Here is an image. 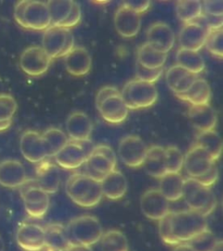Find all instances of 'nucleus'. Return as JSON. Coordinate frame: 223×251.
Returning <instances> with one entry per match:
<instances>
[{"instance_id": "nucleus-1", "label": "nucleus", "mask_w": 223, "mask_h": 251, "mask_svg": "<svg viewBox=\"0 0 223 251\" xmlns=\"http://www.w3.org/2000/svg\"><path fill=\"white\" fill-rule=\"evenodd\" d=\"M169 231L176 245L188 243L196 235L208 229L206 217L193 210L169 212L167 216Z\"/></svg>"}, {"instance_id": "nucleus-2", "label": "nucleus", "mask_w": 223, "mask_h": 251, "mask_svg": "<svg viewBox=\"0 0 223 251\" xmlns=\"http://www.w3.org/2000/svg\"><path fill=\"white\" fill-rule=\"evenodd\" d=\"M67 196L75 204L83 208H93L102 200L100 182L86 174L72 175L66 183Z\"/></svg>"}, {"instance_id": "nucleus-3", "label": "nucleus", "mask_w": 223, "mask_h": 251, "mask_svg": "<svg viewBox=\"0 0 223 251\" xmlns=\"http://www.w3.org/2000/svg\"><path fill=\"white\" fill-rule=\"evenodd\" d=\"M14 18L20 26L34 31H45L51 25L47 2L20 1L14 8Z\"/></svg>"}, {"instance_id": "nucleus-4", "label": "nucleus", "mask_w": 223, "mask_h": 251, "mask_svg": "<svg viewBox=\"0 0 223 251\" xmlns=\"http://www.w3.org/2000/svg\"><path fill=\"white\" fill-rule=\"evenodd\" d=\"M96 106L101 117L111 124L125 122L128 108L122 97L121 92L114 86L102 87L96 96Z\"/></svg>"}, {"instance_id": "nucleus-5", "label": "nucleus", "mask_w": 223, "mask_h": 251, "mask_svg": "<svg viewBox=\"0 0 223 251\" xmlns=\"http://www.w3.org/2000/svg\"><path fill=\"white\" fill-rule=\"evenodd\" d=\"M182 198L190 210L197 212L204 217L209 216L217 205L216 197L210 188L200 184L191 177L185 179Z\"/></svg>"}, {"instance_id": "nucleus-6", "label": "nucleus", "mask_w": 223, "mask_h": 251, "mask_svg": "<svg viewBox=\"0 0 223 251\" xmlns=\"http://www.w3.org/2000/svg\"><path fill=\"white\" fill-rule=\"evenodd\" d=\"M121 94L125 106L131 110L148 108L155 104L158 99V91L154 84L138 78L126 83Z\"/></svg>"}, {"instance_id": "nucleus-7", "label": "nucleus", "mask_w": 223, "mask_h": 251, "mask_svg": "<svg viewBox=\"0 0 223 251\" xmlns=\"http://www.w3.org/2000/svg\"><path fill=\"white\" fill-rule=\"evenodd\" d=\"M67 229L73 243L86 246L99 242L103 235V228L98 218L89 215L71 220Z\"/></svg>"}, {"instance_id": "nucleus-8", "label": "nucleus", "mask_w": 223, "mask_h": 251, "mask_svg": "<svg viewBox=\"0 0 223 251\" xmlns=\"http://www.w3.org/2000/svg\"><path fill=\"white\" fill-rule=\"evenodd\" d=\"M41 47L51 59L65 57L74 48V37L70 29L51 25L45 30Z\"/></svg>"}, {"instance_id": "nucleus-9", "label": "nucleus", "mask_w": 223, "mask_h": 251, "mask_svg": "<svg viewBox=\"0 0 223 251\" xmlns=\"http://www.w3.org/2000/svg\"><path fill=\"white\" fill-rule=\"evenodd\" d=\"M116 154L109 146H96L85 162V174L94 180L101 182L106 175L116 169Z\"/></svg>"}, {"instance_id": "nucleus-10", "label": "nucleus", "mask_w": 223, "mask_h": 251, "mask_svg": "<svg viewBox=\"0 0 223 251\" xmlns=\"http://www.w3.org/2000/svg\"><path fill=\"white\" fill-rule=\"evenodd\" d=\"M20 189L28 215L33 218L44 217L50 205L49 195L39 188L35 179H26Z\"/></svg>"}, {"instance_id": "nucleus-11", "label": "nucleus", "mask_w": 223, "mask_h": 251, "mask_svg": "<svg viewBox=\"0 0 223 251\" xmlns=\"http://www.w3.org/2000/svg\"><path fill=\"white\" fill-rule=\"evenodd\" d=\"M95 146L90 140L70 141L55 154V162L65 169H76L85 164Z\"/></svg>"}, {"instance_id": "nucleus-12", "label": "nucleus", "mask_w": 223, "mask_h": 251, "mask_svg": "<svg viewBox=\"0 0 223 251\" xmlns=\"http://www.w3.org/2000/svg\"><path fill=\"white\" fill-rule=\"evenodd\" d=\"M148 147L143 140L136 135H127L120 141L118 153L122 162L129 168L143 166Z\"/></svg>"}, {"instance_id": "nucleus-13", "label": "nucleus", "mask_w": 223, "mask_h": 251, "mask_svg": "<svg viewBox=\"0 0 223 251\" xmlns=\"http://www.w3.org/2000/svg\"><path fill=\"white\" fill-rule=\"evenodd\" d=\"M51 60L42 47L33 46L22 52L20 59V68L29 76L38 77L47 73Z\"/></svg>"}, {"instance_id": "nucleus-14", "label": "nucleus", "mask_w": 223, "mask_h": 251, "mask_svg": "<svg viewBox=\"0 0 223 251\" xmlns=\"http://www.w3.org/2000/svg\"><path fill=\"white\" fill-rule=\"evenodd\" d=\"M209 31L202 16L194 22L184 24L179 35L180 48L190 51H200L205 45Z\"/></svg>"}, {"instance_id": "nucleus-15", "label": "nucleus", "mask_w": 223, "mask_h": 251, "mask_svg": "<svg viewBox=\"0 0 223 251\" xmlns=\"http://www.w3.org/2000/svg\"><path fill=\"white\" fill-rule=\"evenodd\" d=\"M141 208L143 215L153 221H160L170 212L169 201L157 188L149 189L142 195Z\"/></svg>"}, {"instance_id": "nucleus-16", "label": "nucleus", "mask_w": 223, "mask_h": 251, "mask_svg": "<svg viewBox=\"0 0 223 251\" xmlns=\"http://www.w3.org/2000/svg\"><path fill=\"white\" fill-rule=\"evenodd\" d=\"M16 239L19 246L24 251H42L45 248L44 227L31 223L22 224L18 228Z\"/></svg>"}, {"instance_id": "nucleus-17", "label": "nucleus", "mask_w": 223, "mask_h": 251, "mask_svg": "<svg viewBox=\"0 0 223 251\" xmlns=\"http://www.w3.org/2000/svg\"><path fill=\"white\" fill-rule=\"evenodd\" d=\"M20 151L24 158L31 163H39L47 158L42 135L33 130H27L22 134Z\"/></svg>"}, {"instance_id": "nucleus-18", "label": "nucleus", "mask_w": 223, "mask_h": 251, "mask_svg": "<svg viewBox=\"0 0 223 251\" xmlns=\"http://www.w3.org/2000/svg\"><path fill=\"white\" fill-rule=\"evenodd\" d=\"M114 26L118 33L123 38H133L141 30V14L133 12L124 3L118 8L114 15Z\"/></svg>"}, {"instance_id": "nucleus-19", "label": "nucleus", "mask_w": 223, "mask_h": 251, "mask_svg": "<svg viewBox=\"0 0 223 251\" xmlns=\"http://www.w3.org/2000/svg\"><path fill=\"white\" fill-rule=\"evenodd\" d=\"M216 162L203 149L195 145L186 153L183 167L189 177L196 179L208 172Z\"/></svg>"}, {"instance_id": "nucleus-20", "label": "nucleus", "mask_w": 223, "mask_h": 251, "mask_svg": "<svg viewBox=\"0 0 223 251\" xmlns=\"http://www.w3.org/2000/svg\"><path fill=\"white\" fill-rule=\"evenodd\" d=\"M147 40L151 47L157 51L168 53L172 49L175 36L172 28L164 22L153 24L147 31Z\"/></svg>"}, {"instance_id": "nucleus-21", "label": "nucleus", "mask_w": 223, "mask_h": 251, "mask_svg": "<svg viewBox=\"0 0 223 251\" xmlns=\"http://www.w3.org/2000/svg\"><path fill=\"white\" fill-rule=\"evenodd\" d=\"M35 180L39 188L48 195L57 192L60 184L59 166L47 160L39 162L36 169Z\"/></svg>"}, {"instance_id": "nucleus-22", "label": "nucleus", "mask_w": 223, "mask_h": 251, "mask_svg": "<svg viewBox=\"0 0 223 251\" xmlns=\"http://www.w3.org/2000/svg\"><path fill=\"white\" fill-rule=\"evenodd\" d=\"M24 165L17 160H5L0 163V185L9 188H20L26 180Z\"/></svg>"}, {"instance_id": "nucleus-23", "label": "nucleus", "mask_w": 223, "mask_h": 251, "mask_svg": "<svg viewBox=\"0 0 223 251\" xmlns=\"http://www.w3.org/2000/svg\"><path fill=\"white\" fill-rule=\"evenodd\" d=\"M65 67L67 72L75 77L87 75L92 67V57L89 51L82 47H74L65 57Z\"/></svg>"}, {"instance_id": "nucleus-24", "label": "nucleus", "mask_w": 223, "mask_h": 251, "mask_svg": "<svg viewBox=\"0 0 223 251\" xmlns=\"http://www.w3.org/2000/svg\"><path fill=\"white\" fill-rule=\"evenodd\" d=\"M66 127L70 141H86L90 138L93 124L87 114L74 112L67 118Z\"/></svg>"}, {"instance_id": "nucleus-25", "label": "nucleus", "mask_w": 223, "mask_h": 251, "mask_svg": "<svg viewBox=\"0 0 223 251\" xmlns=\"http://www.w3.org/2000/svg\"><path fill=\"white\" fill-rule=\"evenodd\" d=\"M45 247L56 251H67L73 241L67 227L61 224H49L44 227Z\"/></svg>"}, {"instance_id": "nucleus-26", "label": "nucleus", "mask_w": 223, "mask_h": 251, "mask_svg": "<svg viewBox=\"0 0 223 251\" xmlns=\"http://www.w3.org/2000/svg\"><path fill=\"white\" fill-rule=\"evenodd\" d=\"M188 117L194 127L199 132L214 130L217 124V114L209 104L189 106Z\"/></svg>"}, {"instance_id": "nucleus-27", "label": "nucleus", "mask_w": 223, "mask_h": 251, "mask_svg": "<svg viewBox=\"0 0 223 251\" xmlns=\"http://www.w3.org/2000/svg\"><path fill=\"white\" fill-rule=\"evenodd\" d=\"M197 78L198 75L189 73L179 65L169 67L166 75L167 84L175 95L184 94Z\"/></svg>"}, {"instance_id": "nucleus-28", "label": "nucleus", "mask_w": 223, "mask_h": 251, "mask_svg": "<svg viewBox=\"0 0 223 251\" xmlns=\"http://www.w3.org/2000/svg\"><path fill=\"white\" fill-rule=\"evenodd\" d=\"M100 186L102 195L109 200H120L127 191L126 178L117 169L106 175L100 182Z\"/></svg>"}, {"instance_id": "nucleus-29", "label": "nucleus", "mask_w": 223, "mask_h": 251, "mask_svg": "<svg viewBox=\"0 0 223 251\" xmlns=\"http://www.w3.org/2000/svg\"><path fill=\"white\" fill-rule=\"evenodd\" d=\"M176 96L180 100L188 102L190 106L208 105L211 98V89L207 80L198 78L187 92Z\"/></svg>"}, {"instance_id": "nucleus-30", "label": "nucleus", "mask_w": 223, "mask_h": 251, "mask_svg": "<svg viewBox=\"0 0 223 251\" xmlns=\"http://www.w3.org/2000/svg\"><path fill=\"white\" fill-rule=\"evenodd\" d=\"M184 180V178L180 173H167L160 178L159 190L169 202L177 201L180 200L183 196Z\"/></svg>"}, {"instance_id": "nucleus-31", "label": "nucleus", "mask_w": 223, "mask_h": 251, "mask_svg": "<svg viewBox=\"0 0 223 251\" xmlns=\"http://www.w3.org/2000/svg\"><path fill=\"white\" fill-rule=\"evenodd\" d=\"M146 172L150 176L160 179L167 174L165 162V149L161 146L148 148L145 161L143 163Z\"/></svg>"}, {"instance_id": "nucleus-32", "label": "nucleus", "mask_w": 223, "mask_h": 251, "mask_svg": "<svg viewBox=\"0 0 223 251\" xmlns=\"http://www.w3.org/2000/svg\"><path fill=\"white\" fill-rule=\"evenodd\" d=\"M196 145L203 149L214 161L219 159L223 151V141L216 130L200 132L196 136Z\"/></svg>"}, {"instance_id": "nucleus-33", "label": "nucleus", "mask_w": 223, "mask_h": 251, "mask_svg": "<svg viewBox=\"0 0 223 251\" xmlns=\"http://www.w3.org/2000/svg\"><path fill=\"white\" fill-rule=\"evenodd\" d=\"M167 59L168 53L157 51L147 42L138 49L137 62L147 68L157 69L163 67Z\"/></svg>"}, {"instance_id": "nucleus-34", "label": "nucleus", "mask_w": 223, "mask_h": 251, "mask_svg": "<svg viewBox=\"0 0 223 251\" xmlns=\"http://www.w3.org/2000/svg\"><path fill=\"white\" fill-rule=\"evenodd\" d=\"M177 65L189 73L198 75L205 69V62L199 51H190L180 48L176 53Z\"/></svg>"}, {"instance_id": "nucleus-35", "label": "nucleus", "mask_w": 223, "mask_h": 251, "mask_svg": "<svg viewBox=\"0 0 223 251\" xmlns=\"http://www.w3.org/2000/svg\"><path fill=\"white\" fill-rule=\"evenodd\" d=\"M175 11L179 20L184 24L194 22L203 14L200 0H180L176 3Z\"/></svg>"}, {"instance_id": "nucleus-36", "label": "nucleus", "mask_w": 223, "mask_h": 251, "mask_svg": "<svg viewBox=\"0 0 223 251\" xmlns=\"http://www.w3.org/2000/svg\"><path fill=\"white\" fill-rule=\"evenodd\" d=\"M41 135L47 150V157L55 156V154L67 145L69 141L67 134L62 130L55 127L48 128Z\"/></svg>"}, {"instance_id": "nucleus-37", "label": "nucleus", "mask_w": 223, "mask_h": 251, "mask_svg": "<svg viewBox=\"0 0 223 251\" xmlns=\"http://www.w3.org/2000/svg\"><path fill=\"white\" fill-rule=\"evenodd\" d=\"M18 105L13 96L11 94H0V132L11 126Z\"/></svg>"}, {"instance_id": "nucleus-38", "label": "nucleus", "mask_w": 223, "mask_h": 251, "mask_svg": "<svg viewBox=\"0 0 223 251\" xmlns=\"http://www.w3.org/2000/svg\"><path fill=\"white\" fill-rule=\"evenodd\" d=\"M100 243L102 251H128V243L125 235L117 229L103 233Z\"/></svg>"}, {"instance_id": "nucleus-39", "label": "nucleus", "mask_w": 223, "mask_h": 251, "mask_svg": "<svg viewBox=\"0 0 223 251\" xmlns=\"http://www.w3.org/2000/svg\"><path fill=\"white\" fill-rule=\"evenodd\" d=\"M74 1L72 0H50L47 2L51 17V25H58L67 20Z\"/></svg>"}, {"instance_id": "nucleus-40", "label": "nucleus", "mask_w": 223, "mask_h": 251, "mask_svg": "<svg viewBox=\"0 0 223 251\" xmlns=\"http://www.w3.org/2000/svg\"><path fill=\"white\" fill-rule=\"evenodd\" d=\"M165 162L167 172L178 174L183 169L184 155L179 148L170 146L165 149Z\"/></svg>"}, {"instance_id": "nucleus-41", "label": "nucleus", "mask_w": 223, "mask_h": 251, "mask_svg": "<svg viewBox=\"0 0 223 251\" xmlns=\"http://www.w3.org/2000/svg\"><path fill=\"white\" fill-rule=\"evenodd\" d=\"M219 240L209 229H206L193 237L188 243L195 251H212Z\"/></svg>"}, {"instance_id": "nucleus-42", "label": "nucleus", "mask_w": 223, "mask_h": 251, "mask_svg": "<svg viewBox=\"0 0 223 251\" xmlns=\"http://www.w3.org/2000/svg\"><path fill=\"white\" fill-rule=\"evenodd\" d=\"M204 47H206L212 55L222 59L223 55V29L209 31Z\"/></svg>"}, {"instance_id": "nucleus-43", "label": "nucleus", "mask_w": 223, "mask_h": 251, "mask_svg": "<svg viewBox=\"0 0 223 251\" xmlns=\"http://www.w3.org/2000/svg\"><path fill=\"white\" fill-rule=\"evenodd\" d=\"M162 73H163V67L157 68V69H150L141 66V64L138 62L136 63L137 78L142 81L154 84L162 75Z\"/></svg>"}, {"instance_id": "nucleus-44", "label": "nucleus", "mask_w": 223, "mask_h": 251, "mask_svg": "<svg viewBox=\"0 0 223 251\" xmlns=\"http://www.w3.org/2000/svg\"><path fill=\"white\" fill-rule=\"evenodd\" d=\"M80 20H81V8L78 3L74 2L73 7L67 20H65L61 25H59V26L70 29L77 25L80 22Z\"/></svg>"}, {"instance_id": "nucleus-45", "label": "nucleus", "mask_w": 223, "mask_h": 251, "mask_svg": "<svg viewBox=\"0 0 223 251\" xmlns=\"http://www.w3.org/2000/svg\"><path fill=\"white\" fill-rule=\"evenodd\" d=\"M204 14L223 16V0H206L202 2Z\"/></svg>"}, {"instance_id": "nucleus-46", "label": "nucleus", "mask_w": 223, "mask_h": 251, "mask_svg": "<svg viewBox=\"0 0 223 251\" xmlns=\"http://www.w3.org/2000/svg\"><path fill=\"white\" fill-rule=\"evenodd\" d=\"M218 176H219V173H218V168L216 166V162L212 166L208 172L205 173L204 175L200 176L198 178H196V180H198L200 184L203 185L205 187L210 188L218 180Z\"/></svg>"}, {"instance_id": "nucleus-47", "label": "nucleus", "mask_w": 223, "mask_h": 251, "mask_svg": "<svg viewBox=\"0 0 223 251\" xmlns=\"http://www.w3.org/2000/svg\"><path fill=\"white\" fill-rule=\"evenodd\" d=\"M204 22L209 31L223 29V16H212L202 14Z\"/></svg>"}, {"instance_id": "nucleus-48", "label": "nucleus", "mask_w": 223, "mask_h": 251, "mask_svg": "<svg viewBox=\"0 0 223 251\" xmlns=\"http://www.w3.org/2000/svg\"><path fill=\"white\" fill-rule=\"evenodd\" d=\"M124 4L131 10H133V12L141 14L149 10L151 2L150 1H129V2H124Z\"/></svg>"}, {"instance_id": "nucleus-49", "label": "nucleus", "mask_w": 223, "mask_h": 251, "mask_svg": "<svg viewBox=\"0 0 223 251\" xmlns=\"http://www.w3.org/2000/svg\"><path fill=\"white\" fill-rule=\"evenodd\" d=\"M67 251H93L91 246H86L78 243H73Z\"/></svg>"}, {"instance_id": "nucleus-50", "label": "nucleus", "mask_w": 223, "mask_h": 251, "mask_svg": "<svg viewBox=\"0 0 223 251\" xmlns=\"http://www.w3.org/2000/svg\"><path fill=\"white\" fill-rule=\"evenodd\" d=\"M173 251H195L188 243H182L178 244L174 248Z\"/></svg>"}, {"instance_id": "nucleus-51", "label": "nucleus", "mask_w": 223, "mask_h": 251, "mask_svg": "<svg viewBox=\"0 0 223 251\" xmlns=\"http://www.w3.org/2000/svg\"><path fill=\"white\" fill-rule=\"evenodd\" d=\"M212 251H223V243L222 240H219L217 243H216V246L213 249Z\"/></svg>"}, {"instance_id": "nucleus-52", "label": "nucleus", "mask_w": 223, "mask_h": 251, "mask_svg": "<svg viewBox=\"0 0 223 251\" xmlns=\"http://www.w3.org/2000/svg\"><path fill=\"white\" fill-rule=\"evenodd\" d=\"M0 251H4V240L1 236H0Z\"/></svg>"}, {"instance_id": "nucleus-53", "label": "nucleus", "mask_w": 223, "mask_h": 251, "mask_svg": "<svg viewBox=\"0 0 223 251\" xmlns=\"http://www.w3.org/2000/svg\"><path fill=\"white\" fill-rule=\"evenodd\" d=\"M53 251V250H51V249H49V248L45 247V248H44L43 250H42V251Z\"/></svg>"}]
</instances>
